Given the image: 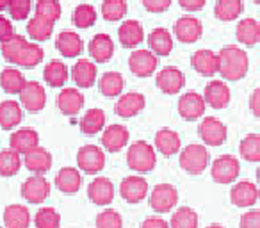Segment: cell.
Masks as SVG:
<instances>
[{
  "label": "cell",
  "mask_w": 260,
  "mask_h": 228,
  "mask_svg": "<svg viewBox=\"0 0 260 228\" xmlns=\"http://www.w3.org/2000/svg\"><path fill=\"white\" fill-rule=\"evenodd\" d=\"M203 98H205V104L212 109H224L228 107L232 98L230 87L226 86L224 80H210L205 86Z\"/></svg>",
  "instance_id": "obj_18"
},
{
  "label": "cell",
  "mask_w": 260,
  "mask_h": 228,
  "mask_svg": "<svg viewBox=\"0 0 260 228\" xmlns=\"http://www.w3.org/2000/svg\"><path fill=\"white\" fill-rule=\"evenodd\" d=\"M253 2H255V4H258V6H260V0H253Z\"/></svg>",
  "instance_id": "obj_59"
},
{
  "label": "cell",
  "mask_w": 260,
  "mask_h": 228,
  "mask_svg": "<svg viewBox=\"0 0 260 228\" xmlns=\"http://www.w3.org/2000/svg\"><path fill=\"white\" fill-rule=\"evenodd\" d=\"M30 9H32V0H9L8 11L11 18L16 20V22L29 18Z\"/></svg>",
  "instance_id": "obj_49"
},
{
  "label": "cell",
  "mask_w": 260,
  "mask_h": 228,
  "mask_svg": "<svg viewBox=\"0 0 260 228\" xmlns=\"http://www.w3.org/2000/svg\"><path fill=\"white\" fill-rule=\"evenodd\" d=\"M244 11V4L242 0H217L216 8H214V15L221 22H234Z\"/></svg>",
  "instance_id": "obj_39"
},
{
  "label": "cell",
  "mask_w": 260,
  "mask_h": 228,
  "mask_svg": "<svg viewBox=\"0 0 260 228\" xmlns=\"http://www.w3.org/2000/svg\"><path fill=\"white\" fill-rule=\"evenodd\" d=\"M23 164V159L18 152L8 148L0 150V177H15Z\"/></svg>",
  "instance_id": "obj_40"
},
{
  "label": "cell",
  "mask_w": 260,
  "mask_h": 228,
  "mask_svg": "<svg viewBox=\"0 0 260 228\" xmlns=\"http://www.w3.org/2000/svg\"><path fill=\"white\" fill-rule=\"evenodd\" d=\"M148 47L157 57H166L173 50V36L168 29H153L148 34Z\"/></svg>",
  "instance_id": "obj_32"
},
{
  "label": "cell",
  "mask_w": 260,
  "mask_h": 228,
  "mask_svg": "<svg viewBox=\"0 0 260 228\" xmlns=\"http://www.w3.org/2000/svg\"><path fill=\"white\" fill-rule=\"evenodd\" d=\"M8 6H9V0H0V13L6 11V9H8Z\"/></svg>",
  "instance_id": "obj_56"
},
{
  "label": "cell",
  "mask_w": 260,
  "mask_h": 228,
  "mask_svg": "<svg viewBox=\"0 0 260 228\" xmlns=\"http://www.w3.org/2000/svg\"><path fill=\"white\" fill-rule=\"evenodd\" d=\"M239 153L248 162H260V136L248 134L239 145Z\"/></svg>",
  "instance_id": "obj_43"
},
{
  "label": "cell",
  "mask_w": 260,
  "mask_h": 228,
  "mask_svg": "<svg viewBox=\"0 0 260 228\" xmlns=\"http://www.w3.org/2000/svg\"><path fill=\"white\" fill-rule=\"evenodd\" d=\"M23 120V109L18 102L15 100H4L0 102V127L4 131L18 127Z\"/></svg>",
  "instance_id": "obj_31"
},
{
  "label": "cell",
  "mask_w": 260,
  "mask_h": 228,
  "mask_svg": "<svg viewBox=\"0 0 260 228\" xmlns=\"http://www.w3.org/2000/svg\"><path fill=\"white\" fill-rule=\"evenodd\" d=\"M191 66L200 75L214 77L216 73H219V54L209 50V48L196 50L191 57Z\"/></svg>",
  "instance_id": "obj_16"
},
{
  "label": "cell",
  "mask_w": 260,
  "mask_h": 228,
  "mask_svg": "<svg viewBox=\"0 0 260 228\" xmlns=\"http://www.w3.org/2000/svg\"><path fill=\"white\" fill-rule=\"evenodd\" d=\"M89 55L93 57V62H107L114 55V41L109 34H96L89 41Z\"/></svg>",
  "instance_id": "obj_30"
},
{
  "label": "cell",
  "mask_w": 260,
  "mask_h": 228,
  "mask_svg": "<svg viewBox=\"0 0 260 228\" xmlns=\"http://www.w3.org/2000/svg\"><path fill=\"white\" fill-rule=\"evenodd\" d=\"M94 224H96V228H123V219L118 210L105 209L96 216Z\"/></svg>",
  "instance_id": "obj_48"
},
{
  "label": "cell",
  "mask_w": 260,
  "mask_h": 228,
  "mask_svg": "<svg viewBox=\"0 0 260 228\" xmlns=\"http://www.w3.org/2000/svg\"><path fill=\"white\" fill-rule=\"evenodd\" d=\"M203 34V25L194 16H182L175 23V38L180 43H196Z\"/></svg>",
  "instance_id": "obj_17"
},
{
  "label": "cell",
  "mask_w": 260,
  "mask_h": 228,
  "mask_svg": "<svg viewBox=\"0 0 260 228\" xmlns=\"http://www.w3.org/2000/svg\"><path fill=\"white\" fill-rule=\"evenodd\" d=\"M2 55L11 64L34 68L43 61L45 52L38 43H29L23 36L16 34L13 40L2 43Z\"/></svg>",
  "instance_id": "obj_1"
},
{
  "label": "cell",
  "mask_w": 260,
  "mask_h": 228,
  "mask_svg": "<svg viewBox=\"0 0 260 228\" xmlns=\"http://www.w3.org/2000/svg\"><path fill=\"white\" fill-rule=\"evenodd\" d=\"M4 226L6 228H29L30 226V212L25 205L13 203L4 210Z\"/></svg>",
  "instance_id": "obj_35"
},
{
  "label": "cell",
  "mask_w": 260,
  "mask_h": 228,
  "mask_svg": "<svg viewBox=\"0 0 260 228\" xmlns=\"http://www.w3.org/2000/svg\"><path fill=\"white\" fill-rule=\"evenodd\" d=\"M96 9L91 4H79L72 15V22L77 29H89L96 23Z\"/></svg>",
  "instance_id": "obj_42"
},
{
  "label": "cell",
  "mask_w": 260,
  "mask_h": 228,
  "mask_svg": "<svg viewBox=\"0 0 260 228\" xmlns=\"http://www.w3.org/2000/svg\"><path fill=\"white\" fill-rule=\"evenodd\" d=\"M20 105L29 112H40L47 105V93L45 87L36 80H30L20 93Z\"/></svg>",
  "instance_id": "obj_13"
},
{
  "label": "cell",
  "mask_w": 260,
  "mask_h": 228,
  "mask_svg": "<svg viewBox=\"0 0 260 228\" xmlns=\"http://www.w3.org/2000/svg\"><path fill=\"white\" fill-rule=\"evenodd\" d=\"M22 159L23 166L29 171H32L34 175H45L47 171H50L52 162H54L52 153L47 148H43V146H36L34 150L27 152Z\"/></svg>",
  "instance_id": "obj_22"
},
{
  "label": "cell",
  "mask_w": 260,
  "mask_h": 228,
  "mask_svg": "<svg viewBox=\"0 0 260 228\" xmlns=\"http://www.w3.org/2000/svg\"><path fill=\"white\" fill-rule=\"evenodd\" d=\"M130 72L134 73L139 79H146V77H152L157 72V66H159V57L153 54L152 50H134L130 54L128 59Z\"/></svg>",
  "instance_id": "obj_8"
},
{
  "label": "cell",
  "mask_w": 260,
  "mask_h": 228,
  "mask_svg": "<svg viewBox=\"0 0 260 228\" xmlns=\"http://www.w3.org/2000/svg\"><path fill=\"white\" fill-rule=\"evenodd\" d=\"M170 228H198V214L191 207H180L171 216Z\"/></svg>",
  "instance_id": "obj_44"
},
{
  "label": "cell",
  "mask_w": 260,
  "mask_h": 228,
  "mask_svg": "<svg viewBox=\"0 0 260 228\" xmlns=\"http://www.w3.org/2000/svg\"><path fill=\"white\" fill-rule=\"evenodd\" d=\"M82 185V175L77 168L64 166L55 175V187L64 194H75Z\"/></svg>",
  "instance_id": "obj_29"
},
{
  "label": "cell",
  "mask_w": 260,
  "mask_h": 228,
  "mask_svg": "<svg viewBox=\"0 0 260 228\" xmlns=\"http://www.w3.org/2000/svg\"><path fill=\"white\" fill-rule=\"evenodd\" d=\"M43 79H45V82L52 87H64V84L68 82V79H70V70H68V66L64 64V61L54 59V61H50L45 66Z\"/></svg>",
  "instance_id": "obj_34"
},
{
  "label": "cell",
  "mask_w": 260,
  "mask_h": 228,
  "mask_svg": "<svg viewBox=\"0 0 260 228\" xmlns=\"http://www.w3.org/2000/svg\"><path fill=\"white\" fill-rule=\"evenodd\" d=\"M84 107V94L79 87H62L57 96V109L64 116H75Z\"/></svg>",
  "instance_id": "obj_21"
},
{
  "label": "cell",
  "mask_w": 260,
  "mask_h": 228,
  "mask_svg": "<svg viewBox=\"0 0 260 228\" xmlns=\"http://www.w3.org/2000/svg\"><path fill=\"white\" fill-rule=\"evenodd\" d=\"M0 228H2V226H0Z\"/></svg>",
  "instance_id": "obj_60"
},
{
  "label": "cell",
  "mask_w": 260,
  "mask_h": 228,
  "mask_svg": "<svg viewBox=\"0 0 260 228\" xmlns=\"http://www.w3.org/2000/svg\"><path fill=\"white\" fill-rule=\"evenodd\" d=\"M205 98L196 91H187L178 98V114L185 121H196L205 114Z\"/></svg>",
  "instance_id": "obj_11"
},
{
  "label": "cell",
  "mask_w": 260,
  "mask_h": 228,
  "mask_svg": "<svg viewBox=\"0 0 260 228\" xmlns=\"http://www.w3.org/2000/svg\"><path fill=\"white\" fill-rule=\"evenodd\" d=\"M34 11H36V16H41V18L55 23L61 18L62 9L59 0H38L36 6H34Z\"/></svg>",
  "instance_id": "obj_46"
},
{
  "label": "cell",
  "mask_w": 260,
  "mask_h": 228,
  "mask_svg": "<svg viewBox=\"0 0 260 228\" xmlns=\"http://www.w3.org/2000/svg\"><path fill=\"white\" fill-rule=\"evenodd\" d=\"M52 32H54V23L41 18V16L34 15L27 23V34L34 41H47L52 36Z\"/></svg>",
  "instance_id": "obj_41"
},
{
  "label": "cell",
  "mask_w": 260,
  "mask_h": 228,
  "mask_svg": "<svg viewBox=\"0 0 260 228\" xmlns=\"http://www.w3.org/2000/svg\"><path fill=\"white\" fill-rule=\"evenodd\" d=\"M173 0H143V6L148 13H166Z\"/></svg>",
  "instance_id": "obj_51"
},
{
  "label": "cell",
  "mask_w": 260,
  "mask_h": 228,
  "mask_svg": "<svg viewBox=\"0 0 260 228\" xmlns=\"http://www.w3.org/2000/svg\"><path fill=\"white\" fill-rule=\"evenodd\" d=\"M118 40L121 47L136 48L145 41V29L138 20H125L118 29Z\"/></svg>",
  "instance_id": "obj_26"
},
{
  "label": "cell",
  "mask_w": 260,
  "mask_h": 228,
  "mask_svg": "<svg viewBox=\"0 0 260 228\" xmlns=\"http://www.w3.org/2000/svg\"><path fill=\"white\" fill-rule=\"evenodd\" d=\"M16 34H15V29H13L11 20L6 18V16H0V45L13 40Z\"/></svg>",
  "instance_id": "obj_52"
},
{
  "label": "cell",
  "mask_w": 260,
  "mask_h": 228,
  "mask_svg": "<svg viewBox=\"0 0 260 228\" xmlns=\"http://www.w3.org/2000/svg\"><path fill=\"white\" fill-rule=\"evenodd\" d=\"M177 203H178V191L171 184H159L150 192V207L157 214L171 212Z\"/></svg>",
  "instance_id": "obj_7"
},
{
  "label": "cell",
  "mask_w": 260,
  "mask_h": 228,
  "mask_svg": "<svg viewBox=\"0 0 260 228\" xmlns=\"http://www.w3.org/2000/svg\"><path fill=\"white\" fill-rule=\"evenodd\" d=\"M126 2L125 0H104L102 2V18L107 22H118L126 15Z\"/></svg>",
  "instance_id": "obj_45"
},
{
  "label": "cell",
  "mask_w": 260,
  "mask_h": 228,
  "mask_svg": "<svg viewBox=\"0 0 260 228\" xmlns=\"http://www.w3.org/2000/svg\"><path fill=\"white\" fill-rule=\"evenodd\" d=\"M96 75H98L96 64L93 61H89V59H79L72 68L73 82H75V86L82 87V89L94 86Z\"/></svg>",
  "instance_id": "obj_28"
},
{
  "label": "cell",
  "mask_w": 260,
  "mask_h": 228,
  "mask_svg": "<svg viewBox=\"0 0 260 228\" xmlns=\"http://www.w3.org/2000/svg\"><path fill=\"white\" fill-rule=\"evenodd\" d=\"M141 228H170V223L162 217H146L145 221L141 223Z\"/></svg>",
  "instance_id": "obj_54"
},
{
  "label": "cell",
  "mask_w": 260,
  "mask_h": 228,
  "mask_svg": "<svg viewBox=\"0 0 260 228\" xmlns=\"http://www.w3.org/2000/svg\"><path fill=\"white\" fill-rule=\"evenodd\" d=\"M25 84V75L18 68H6L0 73V86L8 94H20Z\"/></svg>",
  "instance_id": "obj_38"
},
{
  "label": "cell",
  "mask_w": 260,
  "mask_h": 228,
  "mask_svg": "<svg viewBox=\"0 0 260 228\" xmlns=\"http://www.w3.org/2000/svg\"><path fill=\"white\" fill-rule=\"evenodd\" d=\"M198 136L202 138V141L209 146H221L224 141H226V125L221 120L214 116H207L202 120L198 127Z\"/></svg>",
  "instance_id": "obj_9"
},
{
  "label": "cell",
  "mask_w": 260,
  "mask_h": 228,
  "mask_svg": "<svg viewBox=\"0 0 260 228\" xmlns=\"http://www.w3.org/2000/svg\"><path fill=\"white\" fill-rule=\"evenodd\" d=\"M153 143H155V150L164 157H173L182 150V141L178 132H175L173 128H168V127L160 128L157 132Z\"/></svg>",
  "instance_id": "obj_25"
},
{
  "label": "cell",
  "mask_w": 260,
  "mask_h": 228,
  "mask_svg": "<svg viewBox=\"0 0 260 228\" xmlns=\"http://www.w3.org/2000/svg\"><path fill=\"white\" fill-rule=\"evenodd\" d=\"M105 112L98 107L87 109L82 114V118L79 120V127L82 131V134L86 136H96L98 132H102V128H105Z\"/></svg>",
  "instance_id": "obj_33"
},
{
  "label": "cell",
  "mask_w": 260,
  "mask_h": 228,
  "mask_svg": "<svg viewBox=\"0 0 260 228\" xmlns=\"http://www.w3.org/2000/svg\"><path fill=\"white\" fill-rule=\"evenodd\" d=\"M87 196L94 205H109L114 200V184L107 177H96L87 185Z\"/></svg>",
  "instance_id": "obj_24"
},
{
  "label": "cell",
  "mask_w": 260,
  "mask_h": 228,
  "mask_svg": "<svg viewBox=\"0 0 260 228\" xmlns=\"http://www.w3.org/2000/svg\"><path fill=\"white\" fill-rule=\"evenodd\" d=\"M249 68L248 54L237 45H228L223 47L219 52V73L224 80L237 82L244 79Z\"/></svg>",
  "instance_id": "obj_2"
},
{
  "label": "cell",
  "mask_w": 260,
  "mask_h": 228,
  "mask_svg": "<svg viewBox=\"0 0 260 228\" xmlns=\"http://www.w3.org/2000/svg\"><path fill=\"white\" fill-rule=\"evenodd\" d=\"M77 166L87 175H96L105 168V153L96 145H84L77 152Z\"/></svg>",
  "instance_id": "obj_5"
},
{
  "label": "cell",
  "mask_w": 260,
  "mask_h": 228,
  "mask_svg": "<svg viewBox=\"0 0 260 228\" xmlns=\"http://www.w3.org/2000/svg\"><path fill=\"white\" fill-rule=\"evenodd\" d=\"M155 84L164 94H177L184 89L185 75L177 66H164V68L157 73Z\"/></svg>",
  "instance_id": "obj_12"
},
{
  "label": "cell",
  "mask_w": 260,
  "mask_h": 228,
  "mask_svg": "<svg viewBox=\"0 0 260 228\" xmlns=\"http://www.w3.org/2000/svg\"><path fill=\"white\" fill-rule=\"evenodd\" d=\"M207 228H224L223 224H217V223H214V224H209Z\"/></svg>",
  "instance_id": "obj_57"
},
{
  "label": "cell",
  "mask_w": 260,
  "mask_h": 228,
  "mask_svg": "<svg viewBox=\"0 0 260 228\" xmlns=\"http://www.w3.org/2000/svg\"><path fill=\"white\" fill-rule=\"evenodd\" d=\"M123 87H125V79L118 72H107L98 79V89L107 98L121 96Z\"/></svg>",
  "instance_id": "obj_37"
},
{
  "label": "cell",
  "mask_w": 260,
  "mask_h": 228,
  "mask_svg": "<svg viewBox=\"0 0 260 228\" xmlns=\"http://www.w3.org/2000/svg\"><path fill=\"white\" fill-rule=\"evenodd\" d=\"M239 228H260V210H248L239 219Z\"/></svg>",
  "instance_id": "obj_50"
},
{
  "label": "cell",
  "mask_w": 260,
  "mask_h": 228,
  "mask_svg": "<svg viewBox=\"0 0 260 228\" xmlns=\"http://www.w3.org/2000/svg\"><path fill=\"white\" fill-rule=\"evenodd\" d=\"M130 132L123 125H109L107 128H104V134H102V146H104L107 152L118 153L128 145Z\"/></svg>",
  "instance_id": "obj_20"
},
{
  "label": "cell",
  "mask_w": 260,
  "mask_h": 228,
  "mask_svg": "<svg viewBox=\"0 0 260 228\" xmlns=\"http://www.w3.org/2000/svg\"><path fill=\"white\" fill-rule=\"evenodd\" d=\"M260 198V189L249 180H242L232 187L230 191V202L239 209H246V207H253Z\"/></svg>",
  "instance_id": "obj_15"
},
{
  "label": "cell",
  "mask_w": 260,
  "mask_h": 228,
  "mask_svg": "<svg viewBox=\"0 0 260 228\" xmlns=\"http://www.w3.org/2000/svg\"><path fill=\"white\" fill-rule=\"evenodd\" d=\"M146 107V98L145 94L138 93V91H130L119 96V100L116 102V114L121 118H134L139 112Z\"/></svg>",
  "instance_id": "obj_19"
},
{
  "label": "cell",
  "mask_w": 260,
  "mask_h": 228,
  "mask_svg": "<svg viewBox=\"0 0 260 228\" xmlns=\"http://www.w3.org/2000/svg\"><path fill=\"white\" fill-rule=\"evenodd\" d=\"M126 164L138 175H146L153 171L157 164V150L146 141H136L126 150Z\"/></svg>",
  "instance_id": "obj_3"
},
{
  "label": "cell",
  "mask_w": 260,
  "mask_h": 228,
  "mask_svg": "<svg viewBox=\"0 0 260 228\" xmlns=\"http://www.w3.org/2000/svg\"><path fill=\"white\" fill-rule=\"evenodd\" d=\"M256 180H258V185H260V168L256 170Z\"/></svg>",
  "instance_id": "obj_58"
},
{
  "label": "cell",
  "mask_w": 260,
  "mask_h": 228,
  "mask_svg": "<svg viewBox=\"0 0 260 228\" xmlns=\"http://www.w3.org/2000/svg\"><path fill=\"white\" fill-rule=\"evenodd\" d=\"M34 224L36 228H59L61 216L54 207H41L34 216Z\"/></svg>",
  "instance_id": "obj_47"
},
{
  "label": "cell",
  "mask_w": 260,
  "mask_h": 228,
  "mask_svg": "<svg viewBox=\"0 0 260 228\" xmlns=\"http://www.w3.org/2000/svg\"><path fill=\"white\" fill-rule=\"evenodd\" d=\"M22 196L29 203H43L50 196V184L43 175H32L22 184Z\"/></svg>",
  "instance_id": "obj_14"
},
{
  "label": "cell",
  "mask_w": 260,
  "mask_h": 228,
  "mask_svg": "<svg viewBox=\"0 0 260 228\" xmlns=\"http://www.w3.org/2000/svg\"><path fill=\"white\" fill-rule=\"evenodd\" d=\"M249 109L256 118H260V87L253 89L251 96H249Z\"/></svg>",
  "instance_id": "obj_55"
},
{
  "label": "cell",
  "mask_w": 260,
  "mask_h": 228,
  "mask_svg": "<svg viewBox=\"0 0 260 228\" xmlns=\"http://www.w3.org/2000/svg\"><path fill=\"white\" fill-rule=\"evenodd\" d=\"M178 4L184 11L187 13H196V11H202L205 8L207 0H178Z\"/></svg>",
  "instance_id": "obj_53"
},
{
  "label": "cell",
  "mask_w": 260,
  "mask_h": 228,
  "mask_svg": "<svg viewBox=\"0 0 260 228\" xmlns=\"http://www.w3.org/2000/svg\"><path fill=\"white\" fill-rule=\"evenodd\" d=\"M55 48H57L62 57L73 59V57L82 55L84 41H82V38L77 32H73V30H62V32H59V36L55 38Z\"/></svg>",
  "instance_id": "obj_23"
},
{
  "label": "cell",
  "mask_w": 260,
  "mask_h": 228,
  "mask_svg": "<svg viewBox=\"0 0 260 228\" xmlns=\"http://www.w3.org/2000/svg\"><path fill=\"white\" fill-rule=\"evenodd\" d=\"M178 162H180V168L189 175H202L203 171L207 170L210 162V155L209 150L203 145H198V143H192V145H187L185 148L180 150V157H178Z\"/></svg>",
  "instance_id": "obj_4"
},
{
  "label": "cell",
  "mask_w": 260,
  "mask_h": 228,
  "mask_svg": "<svg viewBox=\"0 0 260 228\" xmlns=\"http://www.w3.org/2000/svg\"><path fill=\"white\" fill-rule=\"evenodd\" d=\"M235 38L239 43H244L248 47L258 43L260 40V23L255 18H242L239 20L235 27Z\"/></svg>",
  "instance_id": "obj_36"
},
{
  "label": "cell",
  "mask_w": 260,
  "mask_h": 228,
  "mask_svg": "<svg viewBox=\"0 0 260 228\" xmlns=\"http://www.w3.org/2000/svg\"><path fill=\"white\" fill-rule=\"evenodd\" d=\"M36 146H40V134L30 127L15 131L9 138V148L18 152L20 155H25L27 152L34 150Z\"/></svg>",
  "instance_id": "obj_27"
},
{
  "label": "cell",
  "mask_w": 260,
  "mask_h": 228,
  "mask_svg": "<svg viewBox=\"0 0 260 228\" xmlns=\"http://www.w3.org/2000/svg\"><path fill=\"white\" fill-rule=\"evenodd\" d=\"M119 194L128 203H141L148 196V182L143 175H128L119 184Z\"/></svg>",
  "instance_id": "obj_10"
},
{
  "label": "cell",
  "mask_w": 260,
  "mask_h": 228,
  "mask_svg": "<svg viewBox=\"0 0 260 228\" xmlns=\"http://www.w3.org/2000/svg\"><path fill=\"white\" fill-rule=\"evenodd\" d=\"M239 173H241V162H239L237 157L234 155H221L217 157L212 162L210 168V175H212V180L217 184H232V182L237 180Z\"/></svg>",
  "instance_id": "obj_6"
}]
</instances>
